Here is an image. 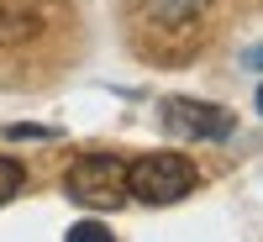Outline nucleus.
Masks as SVG:
<instances>
[{
    "label": "nucleus",
    "mask_w": 263,
    "mask_h": 242,
    "mask_svg": "<svg viewBox=\"0 0 263 242\" xmlns=\"http://www.w3.org/2000/svg\"><path fill=\"white\" fill-rule=\"evenodd\" d=\"M195 184H200V169L184 153H142L126 163V195L137 206H179Z\"/></svg>",
    "instance_id": "f257e3e1"
},
{
    "label": "nucleus",
    "mask_w": 263,
    "mask_h": 242,
    "mask_svg": "<svg viewBox=\"0 0 263 242\" xmlns=\"http://www.w3.org/2000/svg\"><path fill=\"white\" fill-rule=\"evenodd\" d=\"M63 190L69 200L90 206V211H121L132 195H126V158L116 153H79L63 174Z\"/></svg>",
    "instance_id": "f03ea898"
},
{
    "label": "nucleus",
    "mask_w": 263,
    "mask_h": 242,
    "mask_svg": "<svg viewBox=\"0 0 263 242\" xmlns=\"http://www.w3.org/2000/svg\"><path fill=\"white\" fill-rule=\"evenodd\" d=\"M163 132L179 137V142H221V137L237 132V116L227 111V105L174 95V100H163Z\"/></svg>",
    "instance_id": "7ed1b4c3"
},
{
    "label": "nucleus",
    "mask_w": 263,
    "mask_h": 242,
    "mask_svg": "<svg viewBox=\"0 0 263 242\" xmlns=\"http://www.w3.org/2000/svg\"><path fill=\"white\" fill-rule=\"evenodd\" d=\"M216 0H153V21H163V27H184L195 21L200 11H211Z\"/></svg>",
    "instance_id": "20e7f679"
},
{
    "label": "nucleus",
    "mask_w": 263,
    "mask_h": 242,
    "mask_svg": "<svg viewBox=\"0 0 263 242\" xmlns=\"http://www.w3.org/2000/svg\"><path fill=\"white\" fill-rule=\"evenodd\" d=\"M21 184H27V169H21L16 158H0V206H11L21 195Z\"/></svg>",
    "instance_id": "39448f33"
},
{
    "label": "nucleus",
    "mask_w": 263,
    "mask_h": 242,
    "mask_svg": "<svg viewBox=\"0 0 263 242\" xmlns=\"http://www.w3.org/2000/svg\"><path fill=\"white\" fill-rule=\"evenodd\" d=\"M63 237H69V242H111L116 232H105L100 221H74V227L63 232Z\"/></svg>",
    "instance_id": "423d86ee"
},
{
    "label": "nucleus",
    "mask_w": 263,
    "mask_h": 242,
    "mask_svg": "<svg viewBox=\"0 0 263 242\" xmlns=\"http://www.w3.org/2000/svg\"><path fill=\"white\" fill-rule=\"evenodd\" d=\"M11 142H27V137H53V126H6Z\"/></svg>",
    "instance_id": "0eeeda50"
},
{
    "label": "nucleus",
    "mask_w": 263,
    "mask_h": 242,
    "mask_svg": "<svg viewBox=\"0 0 263 242\" xmlns=\"http://www.w3.org/2000/svg\"><path fill=\"white\" fill-rule=\"evenodd\" d=\"M248 69H258V74H263V48H253V53H248Z\"/></svg>",
    "instance_id": "6e6552de"
},
{
    "label": "nucleus",
    "mask_w": 263,
    "mask_h": 242,
    "mask_svg": "<svg viewBox=\"0 0 263 242\" xmlns=\"http://www.w3.org/2000/svg\"><path fill=\"white\" fill-rule=\"evenodd\" d=\"M258 111H263V90H258Z\"/></svg>",
    "instance_id": "1a4fd4ad"
}]
</instances>
